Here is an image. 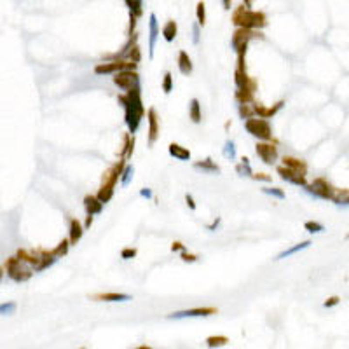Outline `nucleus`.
Segmentation results:
<instances>
[{
    "label": "nucleus",
    "mask_w": 349,
    "mask_h": 349,
    "mask_svg": "<svg viewBox=\"0 0 349 349\" xmlns=\"http://www.w3.org/2000/svg\"><path fill=\"white\" fill-rule=\"evenodd\" d=\"M283 166H286L288 170L295 171V173H299V174H305V173H307V164H305V161H302V159H297V157L285 156L283 157Z\"/></svg>",
    "instance_id": "dca6fc26"
},
{
    "label": "nucleus",
    "mask_w": 349,
    "mask_h": 349,
    "mask_svg": "<svg viewBox=\"0 0 349 349\" xmlns=\"http://www.w3.org/2000/svg\"><path fill=\"white\" fill-rule=\"evenodd\" d=\"M311 244H313V241H311V239L302 241V243L295 244V246H292V248H288V250H285V252H281V253H279V255H278V257H276V260H281V258L292 257V255H295L297 252H302V250L309 248Z\"/></svg>",
    "instance_id": "5701e85b"
},
{
    "label": "nucleus",
    "mask_w": 349,
    "mask_h": 349,
    "mask_svg": "<svg viewBox=\"0 0 349 349\" xmlns=\"http://www.w3.org/2000/svg\"><path fill=\"white\" fill-rule=\"evenodd\" d=\"M239 115L243 121L250 117H255V105L252 103H239Z\"/></svg>",
    "instance_id": "7c9ffc66"
},
{
    "label": "nucleus",
    "mask_w": 349,
    "mask_h": 349,
    "mask_svg": "<svg viewBox=\"0 0 349 349\" xmlns=\"http://www.w3.org/2000/svg\"><path fill=\"white\" fill-rule=\"evenodd\" d=\"M264 39L260 30H250V28H236V32L232 33L231 46L236 51V54H246V48L248 42L252 39Z\"/></svg>",
    "instance_id": "7ed1b4c3"
},
{
    "label": "nucleus",
    "mask_w": 349,
    "mask_h": 349,
    "mask_svg": "<svg viewBox=\"0 0 349 349\" xmlns=\"http://www.w3.org/2000/svg\"><path fill=\"white\" fill-rule=\"evenodd\" d=\"M182 250H183V244L178 243V241L171 244V252H182Z\"/></svg>",
    "instance_id": "3c124183"
},
{
    "label": "nucleus",
    "mask_w": 349,
    "mask_h": 349,
    "mask_svg": "<svg viewBox=\"0 0 349 349\" xmlns=\"http://www.w3.org/2000/svg\"><path fill=\"white\" fill-rule=\"evenodd\" d=\"M220 222H222V220H220V218H217V220H215L211 225H208V231H217L218 225H220Z\"/></svg>",
    "instance_id": "603ef678"
},
{
    "label": "nucleus",
    "mask_w": 349,
    "mask_h": 349,
    "mask_svg": "<svg viewBox=\"0 0 349 349\" xmlns=\"http://www.w3.org/2000/svg\"><path fill=\"white\" fill-rule=\"evenodd\" d=\"M70 246H72V244H70V241H68V239H63L60 244H58L56 248L52 250V253H54V255H56L58 258L65 257L66 253H68V248H70Z\"/></svg>",
    "instance_id": "f704fd0d"
},
{
    "label": "nucleus",
    "mask_w": 349,
    "mask_h": 349,
    "mask_svg": "<svg viewBox=\"0 0 349 349\" xmlns=\"http://www.w3.org/2000/svg\"><path fill=\"white\" fill-rule=\"evenodd\" d=\"M227 342H229V339L223 335H213V337H208V339H206L208 348H220V346H225Z\"/></svg>",
    "instance_id": "473e14b6"
},
{
    "label": "nucleus",
    "mask_w": 349,
    "mask_h": 349,
    "mask_svg": "<svg viewBox=\"0 0 349 349\" xmlns=\"http://www.w3.org/2000/svg\"><path fill=\"white\" fill-rule=\"evenodd\" d=\"M56 260H58V257L54 255V253H52V250H51V252H48V250H46V253H44V257H42V260H40V264L35 267L33 270H35V272H40V270L51 267Z\"/></svg>",
    "instance_id": "a878e982"
},
{
    "label": "nucleus",
    "mask_w": 349,
    "mask_h": 349,
    "mask_svg": "<svg viewBox=\"0 0 349 349\" xmlns=\"http://www.w3.org/2000/svg\"><path fill=\"white\" fill-rule=\"evenodd\" d=\"M124 170V159L109 168V170L103 173V178H101V187H115V183L121 180V173Z\"/></svg>",
    "instance_id": "9d476101"
},
{
    "label": "nucleus",
    "mask_w": 349,
    "mask_h": 349,
    "mask_svg": "<svg viewBox=\"0 0 349 349\" xmlns=\"http://www.w3.org/2000/svg\"><path fill=\"white\" fill-rule=\"evenodd\" d=\"M2 276H4V270H2V267H0V281H2Z\"/></svg>",
    "instance_id": "6e6d98bb"
},
{
    "label": "nucleus",
    "mask_w": 349,
    "mask_h": 349,
    "mask_svg": "<svg viewBox=\"0 0 349 349\" xmlns=\"http://www.w3.org/2000/svg\"><path fill=\"white\" fill-rule=\"evenodd\" d=\"M133 174H135V168H133L131 164L124 166V170H122V173H121V185L122 187H127V185H129V182L133 180Z\"/></svg>",
    "instance_id": "c756f323"
},
{
    "label": "nucleus",
    "mask_w": 349,
    "mask_h": 349,
    "mask_svg": "<svg viewBox=\"0 0 349 349\" xmlns=\"http://www.w3.org/2000/svg\"><path fill=\"white\" fill-rule=\"evenodd\" d=\"M119 103H122L124 112H126L127 129H129L131 135H135L136 131H138V127H140L142 117L145 115V109H143V101H142L140 87L129 89V91H126V95L119 96Z\"/></svg>",
    "instance_id": "f257e3e1"
},
{
    "label": "nucleus",
    "mask_w": 349,
    "mask_h": 349,
    "mask_svg": "<svg viewBox=\"0 0 349 349\" xmlns=\"http://www.w3.org/2000/svg\"><path fill=\"white\" fill-rule=\"evenodd\" d=\"M278 174L285 182H290L293 185H299V187H305L307 182H305V174H299L295 171L288 170L286 166H278Z\"/></svg>",
    "instance_id": "4468645a"
},
{
    "label": "nucleus",
    "mask_w": 349,
    "mask_h": 349,
    "mask_svg": "<svg viewBox=\"0 0 349 349\" xmlns=\"http://www.w3.org/2000/svg\"><path fill=\"white\" fill-rule=\"evenodd\" d=\"M25 262L19 260L17 257H11L5 262V269H7V276L16 283H23V281H28L33 274V270H30L28 267L23 266Z\"/></svg>",
    "instance_id": "39448f33"
},
{
    "label": "nucleus",
    "mask_w": 349,
    "mask_h": 349,
    "mask_svg": "<svg viewBox=\"0 0 349 349\" xmlns=\"http://www.w3.org/2000/svg\"><path fill=\"white\" fill-rule=\"evenodd\" d=\"M223 156L227 157V159H231V161H234L236 159V145L232 140H227L225 142V147H223Z\"/></svg>",
    "instance_id": "e433bc0d"
},
{
    "label": "nucleus",
    "mask_w": 349,
    "mask_h": 349,
    "mask_svg": "<svg viewBox=\"0 0 349 349\" xmlns=\"http://www.w3.org/2000/svg\"><path fill=\"white\" fill-rule=\"evenodd\" d=\"M182 260L183 262H196L197 257L196 255H192V253H187V252H183L182 250Z\"/></svg>",
    "instance_id": "49530a36"
},
{
    "label": "nucleus",
    "mask_w": 349,
    "mask_h": 349,
    "mask_svg": "<svg viewBox=\"0 0 349 349\" xmlns=\"http://www.w3.org/2000/svg\"><path fill=\"white\" fill-rule=\"evenodd\" d=\"M127 56H129V60L133 61V63H140V60H142V52H140V48L136 44L127 51Z\"/></svg>",
    "instance_id": "79ce46f5"
},
{
    "label": "nucleus",
    "mask_w": 349,
    "mask_h": 349,
    "mask_svg": "<svg viewBox=\"0 0 349 349\" xmlns=\"http://www.w3.org/2000/svg\"><path fill=\"white\" fill-rule=\"evenodd\" d=\"M252 178H255V180H262V182H270V180H272V178H270V176H269V174H266V173H258V174L253 173V174H252Z\"/></svg>",
    "instance_id": "de8ad7c7"
},
{
    "label": "nucleus",
    "mask_w": 349,
    "mask_h": 349,
    "mask_svg": "<svg viewBox=\"0 0 349 349\" xmlns=\"http://www.w3.org/2000/svg\"><path fill=\"white\" fill-rule=\"evenodd\" d=\"M96 197L101 201V203H109L110 199L113 197V189L112 187H100V190H98V194H96Z\"/></svg>",
    "instance_id": "72a5a7b5"
},
{
    "label": "nucleus",
    "mask_w": 349,
    "mask_h": 349,
    "mask_svg": "<svg viewBox=\"0 0 349 349\" xmlns=\"http://www.w3.org/2000/svg\"><path fill=\"white\" fill-rule=\"evenodd\" d=\"M304 189L309 192V194H313V196L321 197V199H330V201L332 197H333V192H335V187L330 185L325 178H316L313 183H307Z\"/></svg>",
    "instance_id": "0eeeda50"
},
{
    "label": "nucleus",
    "mask_w": 349,
    "mask_h": 349,
    "mask_svg": "<svg viewBox=\"0 0 349 349\" xmlns=\"http://www.w3.org/2000/svg\"><path fill=\"white\" fill-rule=\"evenodd\" d=\"M339 302H340V299L335 295V297H330V299H327L323 305H325V307H333V305H337Z\"/></svg>",
    "instance_id": "a18cd8bd"
},
{
    "label": "nucleus",
    "mask_w": 349,
    "mask_h": 349,
    "mask_svg": "<svg viewBox=\"0 0 349 349\" xmlns=\"http://www.w3.org/2000/svg\"><path fill=\"white\" fill-rule=\"evenodd\" d=\"M148 121V147H152L156 143L157 136H159V121H157V113L154 109H148L147 112Z\"/></svg>",
    "instance_id": "2eb2a0df"
},
{
    "label": "nucleus",
    "mask_w": 349,
    "mask_h": 349,
    "mask_svg": "<svg viewBox=\"0 0 349 349\" xmlns=\"http://www.w3.org/2000/svg\"><path fill=\"white\" fill-rule=\"evenodd\" d=\"M201 25L199 23H194V25H192V42L196 44H199V40H201Z\"/></svg>",
    "instance_id": "37998d69"
},
{
    "label": "nucleus",
    "mask_w": 349,
    "mask_h": 349,
    "mask_svg": "<svg viewBox=\"0 0 349 349\" xmlns=\"http://www.w3.org/2000/svg\"><path fill=\"white\" fill-rule=\"evenodd\" d=\"M113 84L122 91H129V89L140 87V75L135 70H121L117 74H113Z\"/></svg>",
    "instance_id": "423d86ee"
},
{
    "label": "nucleus",
    "mask_w": 349,
    "mask_h": 349,
    "mask_svg": "<svg viewBox=\"0 0 349 349\" xmlns=\"http://www.w3.org/2000/svg\"><path fill=\"white\" fill-rule=\"evenodd\" d=\"M168 152H170L171 157L178 159V161H189V159H190V150L182 147V145H178V143H170Z\"/></svg>",
    "instance_id": "aec40b11"
},
{
    "label": "nucleus",
    "mask_w": 349,
    "mask_h": 349,
    "mask_svg": "<svg viewBox=\"0 0 349 349\" xmlns=\"http://www.w3.org/2000/svg\"><path fill=\"white\" fill-rule=\"evenodd\" d=\"M283 105H285L283 100L278 101V103H276L274 107H270V109H267V107H264V105H255V115H258V117H262V119L274 117L276 113L283 109Z\"/></svg>",
    "instance_id": "f3484780"
},
{
    "label": "nucleus",
    "mask_w": 349,
    "mask_h": 349,
    "mask_svg": "<svg viewBox=\"0 0 349 349\" xmlns=\"http://www.w3.org/2000/svg\"><path fill=\"white\" fill-rule=\"evenodd\" d=\"M255 152L257 156L262 159V162L272 166L276 161H278V147L274 143H269V142H262V143H257L255 147Z\"/></svg>",
    "instance_id": "1a4fd4ad"
},
{
    "label": "nucleus",
    "mask_w": 349,
    "mask_h": 349,
    "mask_svg": "<svg viewBox=\"0 0 349 349\" xmlns=\"http://www.w3.org/2000/svg\"><path fill=\"white\" fill-rule=\"evenodd\" d=\"M44 253H46V250H17L16 257L35 269L40 264V260H42Z\"/></svg>",
    "instance_id": "f8f14e48"
},
{
    "label": "nucleus",
    "mask_w": 349,
    "mask_h": 349,
    "mask_svg": "<svg viewBox=\"0 0 349 349\" xmlns=\"http://www.w3.org/2000/svg\"><path fill=\"white\" fill-rule=\"evenodd\" d=\"M304 229L307 232H311V234H318V232H323L325 231V227L321 225L319 222H313V220H309V222L304 223Z\"/></svg>",
    "instance_id": "4c0bfd02"
},
{
    "label": "nucleus",
    "mask_w": 349,
    "mask_h": 349,
    "mask_svg": "<svg viewBox=\"0 0 349 349\" xmlns=\"http://www.w3.org/2000/svg\"><path fill=\"white\" fill-rule=\"evenodd\" d=\"M232 23L238 28H250V30H262L267 25V17L260 11H252L246 5H239L232 13Z\"/></svg>",
    "instance_id": "f03ea898"
},
{
    "label": "nucleus",
    "mask_w": 349,
    "mask_h": 349,
    "mask_svg": "<svg viewBox=\"0 0 349 349\" xmlns=\"http://www.w3.org/2000/svg\"><path fill=\"white\" fill-rule=\"evenodd\" d=\"M178 70H180V74H183V75L192 74V61L185 51H180V54H178Z\"/></svg>",
    "instance_id": "b1692460"
},
{
    "label": "nucleus",
    "mask_w": 349,
    "mask_h": 349,
    "mask_svg": "<svg viewBox=\"0 0 349 349\" xmlns=\"http://www.w3.org/2000/svg\"><path fill=\"white\" fill-rule=\"evenodd\" d=\"M148 33H150L148 35V58L152 60L157 37H159V25H157V16L154 13L150 14V17H148Z\"/></svg>",
    "instance_id": "ddd939ff"
},
{
    "label": "nucleus",
    "mask_w": 349,
    "mask_h": 349,
    "mask_svg": "<svg viewBox=\"0 0 349 349\" xmlns=\"http://www.w3.org/2000/svg\"><path fill=\"white\" fill-rule=\"evenodd\" d=\"M222 5L225 11H231V5H232V0H222Z\"/></svg>",
    "instance_id": "864d4df0"
},
{
    "label": "nucleus",
    "mask_w": 349,
    "mask_h": 349,
    "mask_svg": "<svg viewBox=\"0 0 349 349\" xmlns=\"http://www.w3.org/2000/svg\"><path fill=\"white\" fill-rule=\"evenodd\" d=\"M194 168L196 170H203L206 171V173H220V168H218V164H215L211 159H205V161H197L196 164H194Z\"/></svg>",
    "instance_id": "bb28decb"
},
{
    "label": "nucleus",
    "mask_w": 349,
    "mask_h": 349,
    "mask_svg": "<svg viewBox=\"0 0 349 349\" xmlns=\"http://www.w3.org/2000/svg\"><path fill=\"white\" fill-rule=\"evenodd\" d=\"M262 192L264 194H267V196H272V197H278V199H285V192L281 190V189H272V187H266V189H262Z\"/></svg>",
    "instance_id": "a19ab883"
},
{
    "label": "nucleus",
    "mask_w": 349,
    "mask_h": 349,
    "mask_svg": "<svg viewBox=\"0 0 349 349\" xmlns=\"http://www.w3.org/2000/svg\"><path fill=\"white\" fill-rule=\"evenodd\" d=\"M138 63H124V61H112V63H100L95 66L96 75H107V74H117L121 70H135Z\"/></svg>",
    "instance_id": "6e6552de"
},
{
    "label": "nucleus",
    "mask_w": 349,
    "mask_h": 349,
    "mask_svg": "<svg viewBox=\"0 0 349 349\" xmlns=\"http://www.w3.org/2000/svg\"><path fill=\"white\" fill-rule=\"evenodd\" d=\"M84 208H86V213L87 215H98L101 213V209H103V203L96 196H86L84 197Z\"/></svg>",
    "instance_id": "a211bd4d"
},
{
    "label": "nucleus",
    "mask_w": 349,
    "mask_h": 349,
    "mask_svg": "<svg viewBox=\"0 0 349 349\" xmlns=\"http://www.w3.org/2000/svg\"><path fill=\"white\" fill-rule=\"evenodd\" d=\"M95 301H103V302H127V301H131V295H127V293H117V292L100 293V295L95 297Z\"/></svg>",
    "instance_id": "412c9836"
},
{
    "label": "nucleus",
    "mask_w": 349,
    "mask_h": 349,
    "mask_svg": "<svg viewBox=\"0 0 349 349\" xmlns=\"http://www.w3.org/2000/svg\"><path fill=\"white\" fill-rule=\"evenodd\" d=\"M121 257L124 260H129V258H135L136 257V248H124L121 252Z\"/></svg>",
    "instance_id": "c03bdc74"
},
{
    "label": "nucleus",
    "mask_w": 349,
    "mask_h": 349,
    "mask_svg": "<svg viewBox=\"0 0 349 349\" xmlns=\"http://www.w3.org/2000/svg\"><path fill=\"white\" fill-rule=\"evenodd\" d=\"M140 2H142V0H140Z\"/></svg>",
    "instance_id": "4d7b16f0"
},
{
    "label": "nucleus",
    "mask_w": 349,
    "mask_h": 349,
    "mask_svg": "<svg viewBox=\"0 0 349 349\" xmlns=\"http://www.w3.org/2000/svg\"><path fill=\"white\" fill-rule=\"evenodd\" d=\"M91 223H93V215H87V218H86V229H89V227H91Z\"/></svg>",
    "instance_id": "5fc2aeb1"
},
{
    "label": "nucleus",
    "mask_w": 349,
    "mask_h": 349,
    "mask_svg": "<svg viewBox=\"0 0 349 349\" xmlns=\"http://www.w3.org/2000/svg\"><path fill=\"white\" fill-rule=\"evenodd\" d=\"M196 17H197V23L201 26H205L206 23V7H205V2H197L196 5Z\"/></svg>",
    "instance_id": "c9c22d12"
},
{
    "label": "nucleus",
    "mask_w": 349,
    "mask_h": 349,
    "mask_svg": "<svg viewBox=\"0 0 349 349\" xmlns=\"http://www.w3.org/2000/svg\"><path fill=\"white\" fill-rule=\"evenodd\" d=\"M162 91H164L166 95H170V93L173 91V75H171L170 72H166L164 79H162Z\"/></svg>",
    "instance_id": "58836bf2"
},
{
    "label": "nucleus",
    "mask_w": 349,
    "mask_h": 349,
    "mask_svg": "<svg viewBox=\"0 0 349 349\" xmlns=\"http://www.w3.org/2000/svg\"><path fill=\"white\" fill-rule=\"evenodd\" d=\"M217 314L215 307H197V309H187V311H178L168 316V319H182V318H197V316H211Z\"/></svg>",
    "instance_id": "9b49d317"
},
{
    "label": "nucleus",
    "mask_w": 349,
    "mask_h": 349,
    "mask_svg": "<svg viewBox=\"0 0 349 349\" xmlns=\"http://www.w3.org/2000/svg\"><path fill=\"white\" fill-rule=\"evenodd\" d=\"M185 201H187V206L190 209H196V203H194V197L190 196V194H187V196H185Z\"/></svg>",
    "instance_id": "09e8293b"
},
{
    "label": "nucleus",
    "mask_w": 349,
    "mask_h": 349,
    "mask_svg": "<svg viewBox=\"0 0 349 349\" xmlns=\"http://www.w3.org/2000/svg\"><path fill=\"white\" fill-rule=\"evenodd\" d=\"M189 117L194 124H199L203 121V113H201V105L197 98H192L190 103H189Z\"/></svg>",
    "instance_id": "4be33fe9"
},
{
    "label": "nucleus",
    "mask_w": 349,
    "mask_h": 349,
    "mask_svg": "<svg viewBox=\"0 0 349 349\" xmlns=\"http://www.w3.org/2000/svg\"><path fill=\"white\" fill-rule=\"evenodd\" d=\"M82 234H84V227L80 225V222H79L77 218H72V220H70V236H68L70 244H72V246L77 244L79 241L82 239Z\"/></svg>",
    "instance_id": "6ab92c4d"
},
{
    "label": "nucleus",
    "mask_w": 349,
    "mask_h": 349,
    "mask_svg": "<svg viewBox=\"0 0 349 349\" xmlns=\"http://www.w3.org/2000/svg\"><path fill=\"white\" fill-rule=\"evenodd\" d=\"M127 5V9H129L131 14H135L136 17L142 16V13H143V9H142V2L140 0H124Z\"/></svg>",
    "instance_id": "2f4dec72"
},
{
    "label": "nucleus",
    "mask_w": 349,
    "mask_h": 349,
    "mask_svg": "<svg viewBox=\"0 0 349 349\" xmlns=\"http://www.w3.org/2000/svg\"><path fill=\"white\" fill-rule=\"evenodd\" d=\"M140 196L150 199V197H152V190H150V189H142V190H140Z\"/></svg>",
    "instance_id": "8fccbe9b"
},
{
    "label": "nucleus",
    "mask_w": 349,
    "mask_h": 349,
    "mask_svg": "<svg viewBox=\"0 0 349 349\" xmlns=\"http://www.w3.org/2000/svg\"><path fill=\"white\" fill-rule=\"evenodd\" d=\"M236 171H238V174H241V176H252L253 171H252V166H250L248 157H243V159H241L239 164L236 166Z\"/></svg>",
    "instance_id": "c85d7f7f"
},
{
    "label": "nucleus",
    "mask_w": 349,
    "mask_h": 349,
    "mask_svg": "<svg viewBox=\"0 0 349 349\" xmlns=\"http://www.w3.org/2000/svg\"><path fill=\"white\" fill-rule=\"evenodd\" d=\"M176 33H178V25H176L173 19H170V21L162 26V37H164L166 42H173Z\"/></svg>",
    "instance_id": "393cba45"
},
{
    "label": "nucleus",
    "mask_w": 349,
    "mask_h": 349,
    "mask_svg": "<svg viewBox=\"0 0 349 349\" xmlns=\"http://www.w3.org/2000/svg\"><path fill=\"white\" fill-rule=\"evenodd\" d=\"M133 148H135V138H133V135H126V138H124V150H122V159L124 161H127L131 156H133Z\"/></svg>",
    "instance_id": "cd10ccee"
},
{
    "label": "nucleus",
    "mask_w": 349,
    "mask_h": 349,
    "mask_svg": "<svg viewBox=\"0 0 349 349\" xmlns=\"http://www.w3.org/2000/svg\"><path fill=\"white\" fill-rule=\"evenodd\" d=\"M244 129L255 138L262 140V142H269L272 138V127H270L269 121L262 117H250L244 121Z\"/></svg>",
    "instance_id": "20e7f679"
},
{
    "label": "nucleus",
    "mask_w": 349,
    "mask_h": 349,
    "mask_svg": "<svg viewBox=\"0 0 349 349\" xmlns=\"http://www.w3.org/2000/svg\"><path fill=\"white\" fill-rule=\"evenodd\" d=\"M16 313V302H5V304H0V316H5V314H14Z\"/></svg>",
    "instance_id": "ea45409f"
}]
</instances>
